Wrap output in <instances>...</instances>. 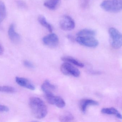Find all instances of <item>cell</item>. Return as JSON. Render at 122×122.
Listing matches in <instances>:
<instances>
[{
  "label": "cell",
  "instance_id": "obj_1",
  "mask_svg": "<svg viewBox=\"0 0 122 122\" xmlns=\"http://www.w3.org/2000/svg\"><path fill=\"white\" fill-rule=\"evenodd\" d=\"M29 105L33 116L37 119L44 118L47 115L48 109L44 101L37 97L30 98Z\"/></svg>",
  "mask_w": 122,
  "mask_h": 122
},
{
  "label": "cell",
  "instance_id": "obj_2",
  "mask_svg": "<svg viewBox=\"0 0 122 122\" xmlns=\"http://www.w3.org/2000/svg\"><path fill=\"white\" fill-rule=\"evenodd\" d=\"M101 7L108 12L116 13L122 9V0H104L100 5Z\"/></svg>",
  "mask_w": 122,
  "mask_h": 122
},
{
  "label": "cell",
  "instance_id": "obj_3",
  "mask_svg": "<svg viewBox=\"0 0 122 122\" xmlns=\"http://www.w3.org/2000/svg\"><path fill=\"white\" fill-rule=\"evenodd\" d=\"M108 33L112 47L115 49L120 48L122 45V34L118 30L113 27L109 29Z\"/></svg>",
  "mask_w": 122,
  "mask_h": 122
},
{
  "label": "cell",
  "instance_id": "obj_4",
  "mask_svg": "<svg viewBox=\"0 0 122 122\" xmlns=\"http://www.w3.org/2000/svg\"><path fill=\"white\" fill-rule=\"evenodd\" d=\"M76 41L80 45L88 47H96L99 44L98 41L93 36H78Z\"/></svg>",
  "mask_w": 122,
  "mask_h": 122
},
{
  "label": "cell",
  "instance_id": "obj_5",
  "mask_svg": "<svg viewBox=\"0 0 122 122\" xmlns=\"http://www.w3.org/2000/svg\"><path fill=\"white\" fill-rule=\"evenodd\" d=\"M61 70L64 75L77 77L80 75L79 70L71 63L65 62L61 66Z\"/></svg>",
  "mask_w": 122,
  "mask_h": 122
},
{
  "label": "cell",
  "instance_id": "obj_6",
  "mask_svg": "<svg viewBox=\"0 0 122 122\" xmlns=\"http://www.w3.org/2000/svg\"><path fill=\"white\" fill-rule=\"evenodd\" d=\"M45 94L46 100L50 104L55 105L59 108H62L65 106V102L61 97L55 95L53 93Z\"/></svg>",
  "mask_w": 122,
  "mask_h": 122
},
{
  "label": "cell",
  "instance_id": "obj_7",
  "mask_svg": "<svg viewBox=\"0 0 122 122\" xmlns=\"http://www.w3.org/2000/svg\"><path fill=\"white\" fill-rule=\"evenodd\" d=\"M60 26L63 30L70 31L75 28V23L71 17L68 15H64L60 20Z\"/></svg>",
  "mask_w": 122,
  "mask_h": 122
},
{
  "label": "cell",
  "instance_id": "obj_8",
  "mask_svg": "<svg viewBox=\"0 0 122 122\" xmlns=\"http://www.w3.org/2000/svg\"><path fill=\"white\" fill-rule=\"evenodd\" d=\"M43 44L49 47L55 48L58 45L59 38L55 33H51L45 36L42 39Z\"/></svg>",
  "mask_w": 122,
  "mask_h": 122
},
{
  "label": "cell",
  "instance_id": "obj_9",
  "mask_svg": "<svg viewBox=\"0 0 122 122\" xmlns=\"http://www.w3.org/2000/svg\"><path fill=\"white\" fill-rule=\"evenodd\" d=\"M15 81L18 84L31 90H35V86L28 79L22 77H17L15 78Z\"/></svg>",
  "mask_w": 122,
  "mask_h": 122
},
{
  "label": "cell",
  "instance_id": "obj_10",
  "mask_svg": "<svg viewBox=\"0 0 122 122\" xmlns=\"http://www.w3.org/2000/svg\"><path fill=\"white\" fill-rule=\"evenodd\" d=\"M15 29L14 24H11L8 29V35L11 41L13 43L17 44L20 42V37Z\"/></svg>",
  "mask_w": 122,
  "mask_h": 122
},
{
  "label": "cell",
  "instance_id": "obj_11",
  "mask_svg": "<svg viewBox=\"0 0 122 122\" xmlns=\"http://www.w3.org/2000/svg\"><path fill=\"white\" fill-rule=\"evenodd\" d=\"M80 107L83 113H85L87 108L90 106H97L99 103L97 101L92 99H85L81 100L80 102Z\"/></svg>",
  "mask_w": 122,
  "mask_h": 122
},
{
  "label": "cell",
  "instance_id": "obj_12",
  "mask_svg": "<svg viewBox=\"0 0 122 122\" xmlns=\"http://www.w3.org/2000/svg\"><path fill=\"white\" fill-rule=\"evenodd\" d=\"M56 89V86L52 84L48 80L45 81L41 86V89L45 94L53 93Z\"/></svg>",
  "mask_w": 122,
  "mask_h": 122
},
{
  "label": "cell",
  "instance_id": "obj_13",
  "mask_svg": "<svg viewBox=\"0 0 122 122\" xmlns=\"http://www.w3.org/2000/svg\"><path fill=\"white\" fill-rule=\"evenodd\" d=\"M102 113L106 115H113L119 119H122V116L119 111L114 107L104 108L101 110Z\"/></svg>",
  "mask_w": 122,
  "mask_h": 122
},
{
  "label": "cell",
  "instance_id": "obj_14",
  "mask_svg": "<svg viewBox=\"0 0 122 122\" xmlns=\"http://www.w3.org/2000/svg\"><path fill=\"white\" fill-rule=\"evenodd\" d=\"M60 2L61 0H46L44 5L49 10H54L59 6Z\"/></svg>",
  "mask_w": 122,
  "mask_h": 122
},
{
  "label": "cell",
  "instance_id": "obj_15",
  "mask_svg": "<svg viewBox=\"0 0 122 122\" xmlns=\"http://www.w3.org/2000/svg\"><path fill=\"white\" fill-rule=\"evenodd\" d=\"M61 60L65 62H67L78 67H83L84 64L76 59L70 56H64L61 58Z\"/></svg>",
  "mask_w": 122,
  "mask_h": 122
},
{
  "label": "cell",
  "instance_id": "obj_16",
  "mask_svg": "<svg viewBox=\"0 0 122 122\" xmlns=\"http://www.w3.org/2000/svg\"><path fill=\"white\" fill-rule=\"evenodd\" d=\"M38 21L41 25L45 27L49 32H52L53 31L52 26L47 21L46 18L44 16L40 15L38 17Z\"/></svg>",
  "mask_w": 122,
  "mask_h": 122
},
{
  "label": "cell",
  "instance_id": "obj_17",
  "mask_svg": "<svg viewBox=\"0 0 122 122\" xmlns=\"http://www.w3.org/2000/svg\"><path fill=\"white\" fill-rule=\"evenodd\" d=\"M96 32L91 29H84L81 30L77 34V36H93L95 35Z\"/></svg>",
  "mask_w": 122,
  "mask_h": 122
},
{
  "label": "cell",
  "instance_id": "obj_18",
  "mask_svg": "<svg viewBox=\"0 0 122 122\" xmlns=\"http://www.w3.org/2000/svg\"><path fill=\"white\" fill-rule=\"evenodd\" d=\"M7 12L6 7L4 3L0 0V23H1L6 17Z\"/></svg>",
  "mask_w": 122,
  "mask_h": 122
},
{
  "label": "cell",
  "instance_id": "obj_19",
  "mask_svg": "<svg viewBox=\"0 0 122 122\" xmlns=\"http://www.w3.org/2000/svg\"><path fill=\"white\" fill-rule=\"evenodd\" d=\"M73 116L70 113L67 112L63 114L60 116V121L61 122H70L74 120Z\"/></svg>",
  "mask_w": 122,
  "mask_h": 122
},
{
  "label": "cell",
  "instance_id": "obj_20",
  "mask_svg": "<svg viewBox=\"0 0 122 122\" xmlns=\"http://www.w3.org/2000/svg\"><path fill=\"white\" fill-rule=\"evenodd\" d=\"M15 89L13 87L7 86H0V92L13 93L15 92Z\"/></svg>",
  "mask_w": 122,
  "mask_h": 122
},
{
  "label": "cell",
  "instance_id": "obj_21",
  "mask_svg": "<svg viewBox=\"0 0 122 122\" xmlns=\"http://www.w3.org/2000/svg\"><path fill=\"white\" fill-rule=\"evenodd\" d=\"M18 7L21 9H25L27 8V5L24 1L22 0H18L17 2Z\"/></svg>",
  "mask_w": 122,
  "mask_h": 122
},
{
  "label": "cell",
  "instance_id": "obj_22",
  "mask_svg": "<svg viewBox=\"0 0 122 122\" xmlns=\"http://www.w3.org/2000/svg\"><path fill=\"white\" fill-rule=\"evenodd\" d=\"M90 0H81V6L83 8H86L88 6Z\"/></svg>",
  "mask_w": 122,
  "mask_h": 122
},
{
  "label": "cell",
  "instance_id": "obj_23",
  "mask_svg": "<svg viewBox=\"0 0 122 122\" xmlns=\"http://www.w3.org/2000/svg\"><path fill=\"white\" fill-rule=\"evenodd\" d=\"M24 65L29 68H33L34 67V65L32 63L28 60H25L23 62Z\"/></svg>",
  "mask_w": 122,
  "mask_h": 122
},
{
  "label": "cell",
  "instance_id": "obj_24",
  "mask_svg": "<svg viewBox=\"0 0 122 122\" xmlns=\"http://www.w3.org/2000/svg\"><path fill=\"white\" fill-rule=\"evenodd\" d=\"M9 109L8 107L6 106L0 104V112H4L9 111Z\"/></svg>",
  "mask_w": 122,
  "mask_h": 122
},
{
  "label": "cell",
  "instance_id": "obj_25",
  "mask_svg": "<svg viewBox=\"0 0 122 122\" xmlns=\"http://www.w3.org/2000/svg\"><path fill=\"white\" fill-rule=\"evenodd\" d=\"M4 52V48L2 45L0 43V55L3 53Z\"/></svg>",
  "mask_w": 122,
  "mask_h": 122
},
{
  "label": "cell",
  "instance_id": "obj_26",
  "mask_svg": "<svg viewBox=\"0 0 122 122\" xmlns=\"http://www.w3.org/2000/svg\"><path fill=\"white\" fill-rule=\"evenodd\" d=\"M67 37L69 39H70V40H73V38L72 37V36L70 35H68L67 36Z\"/></svg>",
  "mask_w": 122,
  "mask_h": 122
}]
</instances>
